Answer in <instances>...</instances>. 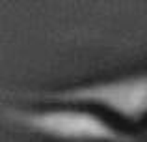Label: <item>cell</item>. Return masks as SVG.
<instances>
[{
  "instance_id": "cell-1",
  "label": "cell",
  "mask_w": 147,
  "mask_h": 142,
  "mask_svg": "<svg viewBox=\"0 0 147 142\" xmlns=\"http://www.w3.org/2000/svg\"><path fill=\"white\" fill-rule=\"evenodd\" d=\"M6 118L24 131L65 142H138L99 114L78 109L19 110L7 109Z\"/></svg>"
},
{
  "instance_id": "cell-2",
  "label": "cell",
  "mask_w": 147,
  "mask_h": 142,
  "mask_svg": "<svg viewBox=\"0 0 147 142\" xmlns=\"http://www.w3.org/2000/svg\"><path fill=\"white\" fill-rule=\"evenodd\" d=\"M41 99L75 105H97L129 122H140L147 116V75L99 80L93 84L43 94Z\"/></svg>"
}]
</instances>
